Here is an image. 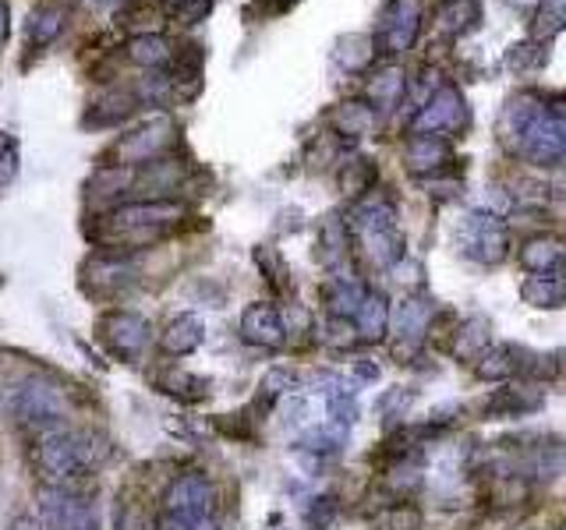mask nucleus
Masks as SVG:
<instances>
[{"label": "nucleus", "instance_id": "obj_30", "mask_svg": "<svg viewBox=\"0 0 566 530\" xmlns=\"http://www.w3.org/2000/svg\"><path fill=\"white\" fill-rule=\"evenodd\" d=\"M337 180H340V191L344 195H351V199H362V195H368L372 185L379 180V170L368 156H354V160H347L344 166H340Z\"/></svg>", "mask_w": 566, "mask_h": 530}, {"label": "nucleus", "instance_id": "obj_44", "mask_svg": "<svg viewBox=\"0 0 566 530\" xmlns=\"http://www.w3.org/2000/svg\"><path fill=\"white\" fill-rule=\"evenodd\" d=\"M153 530H202V527H196V523L185 520V517H177V513L160 509V513H156V523H153Z\"/></svg>", "mask_w": 566, "mask_h": 530}, {"label": "nucleus", "instance_id": "obj_27", "mask_svg": "<svg viewBox=\"0 0 566 530\" xmlns=\"http://www.w3.org/2000/svg\"><path fill=\"white\" fill-rule=\"evenodd\" d=\"M542 407V397L531 389H517V386H503L496 389L493 397L485 400V414L488 417H520L528 411H539Z\"/></svg>", "mask_w": 566, "mask_h": 530}, {"label": "nucleus", "instance_id": "obj_14", "mask_svg": "<svg viewBox=\"0 0 566 530\" xmlns=\"http://www.w3.org/2000/svg\"><path fill=\"white\" fill-rule=\"evenodd\" d=\"M241 340L251 346H266V351H276V346L287 343V326H283V311L270 301H256L241 311Z\"/></svg>", "mask_w": 566, "mask_h": 530}, {"label": "nucleus", "instance_id": "obj_15", "mask_svg": "<svg viewBox=\"0 0 566 530\" xmlns=\"http://www.w3.org/2000/svg\"><path fill=\"white\" fill-rule=\"evenodd\" d=\"M432 305L428 301H422V297H408V301H400L397 305V311L390 315V322H393V332H397V354H414L418 351V343H422V337L428 332V322H432Z\"/></svg>", "mask_w": 566, "mask_h": 530}, {"label": "nucleus", "instance_id": "obj_51", "mask_svg": "<svg viewBox=\"0 0 566 530\" xmlns=\"http://www.w3.org/2000/svg\"><path fill=\"white\" fill-rule=\"evenodd\" d=\"M563 163H566V160H563Z\"/></svg>", "mask_w": 566, "mask_h": 530}, {"label": "nucleus", "instance_id": "obj_33", "mask_svg": "<svg viewBox=\"0 0 566 530\" xmlns=\"http://www.w3.org/2000/svg\"><path fill=\"white\" fill-rule=\"evenodd\" d=\"M135 106H139V99L131 96V93H110L107 99H99V103L93 106V110H89L85 125H93V128L121 125L125 117L135 114Z\"/></svg>", "mask_w": 566, "mask_h": 530}, {"label": "nucleus", "instance_id": "obj_47", "mask_svg": "<svg viewBox=\"0 0 566 530\" xmlns=\"http://www.w3.org/2000/svg\"><path fill=\"white\" fill-rule=\"evenodd\" d=\"M354 375L365 378V382H372V378H379V368L368 365V361H357V365H354Z\"/></svg>", "mask_w": 566, "mask_h": 530}, {"label": "nucleus", "instance_id": "obj_12", "mask_svg": "<svg viewBox=\"0 0 566 530\" xmlns=\"http://www.w3.org/2000/svg\"><path fill=\"white\" fill-rule=\"evenodd\" d=\"M135 280H139V266L121 251H99L82 266V286L93 297H117L128 286H135Z\"/></svg>", "mask_w": 566, "mask_h": 530}, {"label": "nucleus", "instance_id": "obj_4", "mask_svg": "<svg viewBox=\"0 0 566 530\" xmlns=\"http://www.w3.org/2000/svg\"><path fill=\"white\" fill-rule=\"evenodd\" d=\"M354 234L362 240V248L368 251V259L393 269L400 259H408L404 251V234H400L397 209L390 202H362L354 209Z\"/></svg>", "mask_w": 566, "mask_h": 530}, {"label": "nucleus", "instance_id": "obj_39", "mask_svg": "<svg viewBox=\"0 0 566 530\" xmlns=\"http://www.w3.org/2000/svg\"><path fill=\"white\" fill-rule=\"evenodd\" d=\"M326 343L330 346H354L357 343V329H354V318H330V326H326Z\"/></svg>", "mask_w": 566, "mask_h": 530}, {"label": "nucleus", "instance_id": "obj_48", "mask_svg": "<svg viewBox=\"0 0 566 530\" xmlns=\"http://www.w3.org/2000/svg\"><path fill=\"white\" fill-rule=\"evenodd\" d=\"M259 4H266V11H273V14H280V11H287V8H294L297 0H259Z\"/></svg>", "mask_w": 566, "mask_h": 530}, {"label": "nucleus", "instance_id": "obj_1", "mask_svg": "<svg viewBox=\"0 0 566 530\" xmlns=\"http://www.w3.org/2000/svg\"><path fill=\"white\" fill-rule=\"evenodd\" d=\"M499 139L520 160L553 166L566 160V117L534 96H514L499 117Z\"/></svg>", "mask_w": 566, "mask_h": 530}, {"label": "nucleus", "instance_id": "obj_21", "mask_svg": "<svg viewBox=\"0 0 566 530\" xmlns=\"http://www.w3.org/2000/svg\"><path fill=\"white\" fill-rule=\"evenodd\" d=\"M520 297H524L531 308H563L566 305V269L534 272V276L520 286Z\"/></svg>", "mask_w": 566, "mask_h": 530}, {"label": "nucleus", "instance_id": "obj_2", "mask_svg": "<svg viewBox=\"0 0 566 530\" xmlns=\"http://www.w3.org/2000/svg\"><path fill=\"white\" fill-rule=\"evenodd\" d=\"M110 438L93 428H50L39 432L33 446V463L43 484L50 488H68L71 481H79L85 474L99 471L110 460Z\"/></svg>", "mask_w": 566, "mask_h": 530}, {"label": "nucleus", "instance_id": "obj_18", "mask_svg": "<svg viewBox=\"0 0 566 530\" xmlns=\"http://www.w3.org/2000/svg\"><path fill=\"white\" fill-rule=\"evenodd\" d=\"M379 125V114L372 110L365 99H347L337 103L330 110V128L340 134V139H365Z\"/></svg>", "mask_w": 566, "mask_h": 530}, {"label": "nucleus", "instance_id": "obj_49", "mask_svg": "<svg viewBox=\"0 0 566 530\" xmlns=\"http://www.w3.org/2000/svg\"><path fill=\"white\" fill-rule=\"evenodd\" d=\"M8 39V0H0V43Z\"/></svg>", "mask_w": 566, "mask_h": 530}, {"label": "nucleus", "instance_id": "obj_7", "mask_svg": "<svg viewBox=\"0 0 566 530\" xmlns=\"http://www.w3.org/2000/svg\"><path fill=\"white\" fill-rule=\"evenodd\" d=\"M11 411L19 417V424L36 432H50L61 428L64 421V392L43 382V378H28V382L19 386V392L11 397Z\"/></svg>", "mask_w": 566, "mask_h": 530}, {"label": "nucleus", "instance_id": "obj_42", "mask_svg": "<svg viewBox=\"0 0 566 530\" xmlns=\"http://www.w3.org/2000/svg\"><path fill=\"white\" fill-rule=\"evenodd\" d=\"M14 170H19V149H14V139L0 134V180H11Z\"/></svg>", "mask_w": 566, "mask_h": 530}, {"label": "nucleus", "instance_id": "obj_32", "mask_svg": "<svg viewBox=\"0 0 566 530\" xmlns=\"http://www.w3.org/2000/svg\"><path fill=\"white\" fill-rule=\"evenodd\" d=\"M545 60H549V54H545L542 43L539 39H524V43H514V47L506 50L503 68L510 71V74H520V79H528V74L545 68Z\"/></svg>", "mask_w": 566, "mask_h": 530}, {"label": "nucleus", "instance_id": "obj_40", "mask_svg": "<svg viewBox=\"0 0 566 530\" xmlns=\"http://www.w3.org/2000/svg\"><path fill=\"white\" fill-rule=\"evenodd\" d=\"M117 530H149L145 506H142V503H131V498H125V503L117 506Z\"/></svg>", "mask_w": 566, "mask_h": 530}, {"label": "nucleus", "instance_id": "obj_31", "mask_svg": "<svg viewBox=\"0 0 566 530\" xmlns=\"http://www.w3.org/2000/svg\"><path fill=\"white\" fill-rule=\"evenodd\" d=\"M566 33V0H539V8L531 14V39H556Z\"/></svg>", "mask_w": 566, "mask_h": 530}, {"label": "nucleus", "instance_id": "obj_24", "mask_svg": "<svg viewBox=\"0 0 566 530\" xmlns=\"http://www.w3.org/2000/svg\"><path fill=\"white\" fill-rule=\"evenodd\" d=\"M488 343H493V326H488V318L474 315L471 322H464L453 332L450 351L457 361H479L488 351Z\"/></svg>", "mask_w": 566, "mask_h": 530}, {"label": "nucleus", "instance_id": "obj_34", "mask_svg": "<svg viewBox=\"0 0 566 530\" xmlns=\"http://www.w3.org/2000/svg\"><path fill=\"white\" fill-rule=\"evenodd\" d=\"M128 60L131 64H139V68H160V64H167L170 60V43L163 39V36H131L128 39Z\"/></svg>", "mask_w": 566, "mask_h": 530}, {"label": "nucleus", "instance_id": "obj_26", "mask_svg": "<svg viewBox=\"0 0 566 530\" xmlns=\"http://www.w3.org/2000/svg\"><path fill=\"white\" fill-rule=\"evenodd\" d=\"M379 54V43L365 36V33H347V36H340L337 39V47H333V60L344 71L357 74V71H365L372 60H376Z\"/></svg>", "mask_w": 566, "mask_h": 530}, {"label": "nucleus", "instance_id": "obj_41", "mask_svg": "<svg viewBox=\"0 0 566 530\" xmlns=\"http://www.w3.org/2000/svg\"><path fill=\"white\" fill-rule=\"evenodd\" d=\"M210 11H213V0H185V4L174 8V22L199 25V22L210 19Z\"/></svg>", "mask_w": 566, "mask_h": 530}, {"label": "nucleus", "instance_id": "obj_8", "mask_svg": "<svg viewBox=\"0 0 566 530\" xmlns=\"http://www.w3.org/2000/svg\"><path fill=\"white\" fill-rule=\"evenodd\" d=\"M36 503H39L43 530H99L96 506L79 492L50 488V484H43Z\"/></svg>", "mask_w": 566, "mask_h": 530}, {"label": "nucleus", "instance_id": "obj_6", "mask_svg": "<svg viewBox=\"0 0 566 530\" xmlns=\"http://www.w3.org/2000/svg\"><path fill=\"white\" fill-rule=\"evenodd\" d=\"M471 125V110L468 99L457 85L443 82L436 93H432L422 110L411 120V134H432V139H457L460 131H468Z\"/></svg>", "mask_w": 566, "mask_h": 530}, {"label": "nucleus", "instance_id": "obj_45", "mask_svg": "<svg viewBox=\"0 0 566 530\" xmlns=\"http://www.w3.org/2000/svg\"><path fill=\"white\" fill-rule=\"evenodd\" d=\"M390 523H393V530H414V527L422 523V517H418V509H414V506H400L390 517Z\"/></svg>", "mask_w": 566, "mask_h": 530}, {"label": "nucleus", "instance_id": "obj_46", "mask_svg": "<svg viewBox=\"0 0 566 530\" xmlns=\"http://www.w3.org/2000/svg\"><path fill=\"white\" fill-rule=\"evenodd\" d=\"M8 530H43V523H39L36 517H14V520L8 523Z\"/></svg>", "mask_w": 566, "mask_h": 530}, {"label": "nucleus", "instance_id": "obj_9", "mask_svg": "<svg viewBox=\"0 0 566 530\" xmlns=\"http://www.w3.org/2000/svg\"><path fill=\"white\" fill-rule=\"evenodd\" d=\"M163 509L177 513V517L191 520V523L202 527V530H210V520H213V513H216V488H213V481L205 478V474H199V471L174 478L167 495H163Z\"/></svg>", "mask_w": 566, "mask_h": 530}, {"label": "nucleus", "instance_id": "obj_50", "mask_svg": "<svg viewBox=\"0 0 566 530\" xmlns=\"http://www.w3.org/2000/svg\"><path fill=\"white\" fill-rule=\"evenodd\" d=\"M167 4H174V8H177V4H185V0H167Z\"/></svg>", "mask_w": 566, "mask_h": 530}, {"label": "nucleus", "instance_id": "obj_13", "mask_svg": "<svg viewBox=\"0 0 566 530\" xmlns=\"http://www.w3.org/2000/svg\"><path fill=\"white\" fill-rule=\"evenodd\" d=\"M418 33H422V0H390L376 43L382 47V54L400 57L414 47Z\"/></svg>", "mask_w": 566, "mask_h": 530}, {"label": "nucleus", "instance_id": "obj_22", "mask_svg": "<svg viewBox=\"0 0 566 530\" xmlns=\"http://www.w3.org/2000/svg\"><path fill=\"white\" fill-rule=\"evenodd\" d=\"M479 19H482L479 0H446V4L439 8V19H436V33L443 39H460L479 25Z\"/></svg>", "mask_w": 566, "mask_h": 530}, {"label": "nucleus", "instance_id": "obj_37", "mask_svg": "<svg viewBox=\"0 0 566 530\" xmlns=\"http://www.w3.org/2000/svg\"><path fill=\"white\" fill-rule=\"evenodd\" d=\"M61 28H64V8H39L33 14V22H28V39L36 47H47V43L61 36Z\"/></svg>", "mask_w": 566, "mask_h": 530}, {"label": "nucleus", "instance_id": "obj_17", "mask_svg": "<svg viewBox=\"0 0 566 530\" xmlns=\"http://www.w3.org/2000/svg\"><path fill=\"white\" fill-rule=\"evenodd\" d=\"M404 160H408V170L414 177L425 180V177L439 174V170H446V166L453 163V149H450V142H446V139H432V134H414L411 145H408V153H404Z\"/></svg>", "mask_w": 566, "mask_h": 530}, {"label": "nucleus", "instance_id": "obj_20", "mask_svg": "<svg viewBox=\"0 0 566 530\" xmlns=\"http://www.w3.org/2000/svg\"><path fill=\"white\" fill-rule=\"evenodd\" d=\"M354 329H357V340L365 343H379L390 329V301H386L379 291H368L362 308L354 315Z\"/></svg>", "mask_w": 566, "mask_h": 530}, {"label": "nucleus", "instance_id": "obj_19", "mask_svg": "<svg viewBox=\"0 0 566 530\" xmlns=\"http://www.w3.org/2000/svg\"><path fill=\"white\" fill-rule=\"evenodd\" d=\"M205 340V326H202V318L199 315H177L174 322L163 329V337H160V346H163V354H170V357H188L191 351H199Z\"/></svg>", "mask_w": 566, "mask_h": 530}, {"label": "nucleus", "instance_id": "obj_23", "mask_svg": "<svg viewBox=\"0 0 566 530\" xmlns=\"http://www.w3.org/2000/svg\"><path fill=\"white\" fill-rule=\"evenodd\" d=\"M322 259L330 266L337 276H351L347 272V259H351V226L340 220V216H330L322 223Z\"/></svg>", "mask_w": 566, "mask_h": 530}, {"label": "nucleus", "instance_id": "obj_38", "mask_svg": "<svg viewBox=\"0 0 566 530\" xmlns=\"http://www.w3.org/2000/svg\"><path fill=\"white\" fill-rule=\"evenodd\" d=\"M256 262L262 269L266 283L273 286L276 294H287L291 291V280H287V266H283V259L273 251V248H256Z\"/></svg>", "mask_w": 566, "mask_h": 530}, {"label": "nucleus", "instance_id": "obj_28", "mask_svg": "<svg viewBox=\"0 0 566 530\" xmlns=\"http://www.w3.org/2000/svg\"><path fill=\"white\" fill-rule=\"evenodd\" d=\"M365 294H368L365 283L357 276H333V283L326 286V305H330L333 318H354Z\"/></svg>", "mask_w": 566, "mask_h": 530}, {"label": "nucleus", "instance_id": "obj_5", "mask_svg": "<svg viewBox=\"0 0 566 530\" xmlns=\"http://www.w3.org/2000/svg\"><path fill=\"white\" fill-rule=\"evenodd\" d=\"M453 245L460 248V255H468L471 262L499 266L506 259V251H510V234H506L503 216H493V212H485V209H474L457 223Z\"/></svg>", "mask_w": 566, "mask_h": 530}, {"label": "nucleus", "instance_id": "obj_29", "mask_svg": "<svg viewBox=\"0 0 566 530\" xmlns=\"http://www.w3.org/2000/svg\"><path fill=\"white\" fill-rule=\"evenodd\" d=\"M131 185H135V166L107 163L89 177V195H93V199H117V195L128 191Z\"/></svg>", "mask_w": 566, "mask_h": 530}, {"label": "nucleus", "instance_id": "obj_16", "mask_svg": "<svg viewBox=\"0 0 566 530\" xmlns=\"http://www.w3.org/2000/svg\"><path fill=\"white\" fill-rule=\"evenodd\" d=\"M404 96H408V74H404V68L386 64V68H379V71L368 79L365 103H368L376 114H393L397 106L404 103Z\"/></svg>", "mask_w": 566, "mask_h": 530}, {"label": "nucleus", "instance_id": "obj_36", "mask_svg": "<svg viewBox=\"0 0 566 530\" xmlns=\"http://www.w3.org/2000/svg\"><path fill=\"white\" fill-rule=\"evenodd\" d=\"M517 372L520 368H517V351H514V346H499V351L488 346V351L479 357V365H474V375H479L482 382H503V378H510Z\"/></svg>", "mask_w": 566, "mask_h": 530}, {"label": "nucleus", "instance_id": "obj_35", "mask_svg": "<svg viewBox=\"0 0 566 530\" xmlns=\"http://www.w3.org/2000/svg\"><path fill=\"white\" fill-rule=\"evenodd\" d=\"M160 389L170 392V397L185 400V403H199L210 397V378L191 375V372H167L160 378Z\"/></svg>", "mask_w": 566, "mask_h": 530}, {"label": "nucleus", "instance_id": "obj_25", "mask_svg": "<svg viewBox=\"0 0 566 530\" xmlns=\"http://www.w3.org/2000/svg\"><path fill=\"white\" fill-rule=\"evenodd\" d=\"M520 259H524V269L531 272H559L566 266V245L553 234L531 237L524 251H520Z\"/></svg>", "mask_w": 566, "mask_h": 530}, {"label": "nucleus", "instance_id": "obj_10", "mask_svg": "<svg viewBox=\"0 0 566 530\" xmlns=\"http://www.w3.org/2000/svg\"><path fill=\"white\" fill-rule=\"evenodd\" d=\"M96 332L103 346L114 354L128 361V365H135V361H142L145 346H149V332H153V326H149V318H142L139 311H107L96 322Z\"/></svg>", "mask_w": 566, "mask_h": 530}, {"label": "nucleus", "instance_id": "obj_43", "mask_svg": "<svg viewBox=\"0 0 566 530\" xmlns=\"http://www.w3.org/2000/svg\"><path fill=\"white\" fill-rule=\"evenodd\" d=\"M333 513H337V503H333V498H316V506H311L308 509V523L311 527H326V523H330L333 520Z\"/></svg>", "mask_w": 566, "mask_h": 530}, {"label": "nucleus", "instance_id": "obj_11", "mask_svg": "<svg viewBox=\"0 0 566 530\" xmlns=\"http://www.w3.org/2000/svg\"><path fill=\"white\" fill-rule=\"evenodd\" d=\"M174 134H177L174 120L160 114L153 120H145V125L135 128L131 134H125V139L114 145V160H117V166H145V163L170 153Z\"/></svg>", "mask_w": 566, "mask_h": 530}, {"label": "nucleus", "instance_id": "obj_3", "mask_svg": "<svg viewBox=\"0 0 566 530\" xmlns=\"http://www.w3.org/2000/svg\"><path fill=\"white\" fill-rule=\"evenodd\" d=\"M188 209L174 199H145V202H128L117 205L114 212H107L93 237L99 240L103 248L114 251H131V248H149L156 240L170 237L177 226L185 223Z\"/></svg>", "mask_w": 566, "mask_h": 530}]
</instances>
